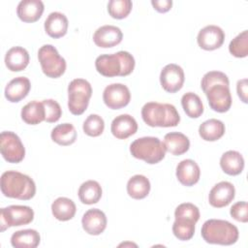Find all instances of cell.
Here are the masks:
<instances>
[{
  "instance_id": "cell-1",
  "label": "cell",
  "mask_w": 248,
  "mask_h": 248,
  "mask_svg": "<svg viewBox=\"0 0 248 248\" xmlns=\"http://www.w3.org/2000/svg\"><path fill=\"white\" fill-rule=\"evenodd\" d=\"M0 186L2 194L12 199L28 201L36 194L34 180L30 176L16 170H7L3 172Z\"/></svg>"
},
{
  "instance_id": "cell-2",
  "label": "cell",
  "mask_w": 248,
  "mask_h": 248,
  "mask_svg": "<svg viewBox=\"0 0 248 248\" xmlns=\"http://www.w3.org/2000/svg\"><path fill=\"white\" fill-rule=\"evenodd\" d=\"M134 56L124 50L111 54H101L95 60V67L104 77H125L130 75L135 68Z\"/></svg>"
},
{
  "instance_id": "cell-3",
  "label": "cell",
  "mask_w": 248,
  "mask_h": 248,
  "mask_svg": "<svg viewBox=\"0 0 248 248\" xmlns=\"http://www.w3.org/2000/svg\"><path fill=\"white\" fill-rule=\"evenodd\" d=\"M141 117L150 127H175L180 115L173 105L148 102L141 108Z\"/></svg>"
},
{
  "instance_id": "cell-4",
  "label": "cell",
  "mask_w": 248,
  "mask_h": 248,
  "mask_svg": "<svg viewBox=\"0 0 248 248\" xmlns=\"http://www.w3.org/2000/svg\"><path fill=\"white\" fill-rule=\"evenodd\" d=\"M201 234L207 243L232 245L237 241L239 232L238 229L229 221L209 219L203 223Z\"/></svg>"
},
{
  "instance_id": "cell-5",
  "label": "cell",
  "mask_w": 248,
  "mask_h": 248,
  "mask_svg": "<svg viewBox=\"0 0 248 248\" xmlns=\"http://www.w3.org/2000/svg\"><path fill=\"white\" fill-rule=\"evenodd\" d=\"M130 152L133 157L153 165L165 158L166 149L164 143L158 138L142 137L131 143Z\"/></svg>"
},
{
  "instance_id": "cell-6",
  "label": "cell",
  "mask_w": 248,
  "mask_h": 248,
  "mask_svg": "<svg viewBox=\"0 0 248 248\" xmlns=\"http://www.w3.org/2000/svg\"><path fill=\"white\" fill-rule=\"evenodd\" d=\"M92 96L91 84L83 78H75L68 85V108L74 115L82 114Z\"/></svg>"
},
{
  "instance_id": "cell-7",
  "label": "cell",
  "mask_w": 248,
  "mask_h": 248,
  "mask_svg": "<svg viewBox=\"0 0 248 248\" xmlns=\"http://www.w3.org/2000/svg\"><path fill=\"white\" fill-rule=\"evenodd\" d=\"M38 59L43 73L52 78L61 77L66 71V60L52 45H44L38 50Z\"/></svg>"
},
{
  "instance_id": "cell-8",
  "label": "cell",
  "mask_w": 248,
  "mask_h": 248,
  "mask_svg": "<svg viewBox=\"0 0 248 248\" xmlns=\"http://www.w3.org/2000/svg\"><path fill=\"white\" fill-rule=\"evenodd\" d=\"M34 219V211L27 205H10L0 210L1 232L11 227H18L31 223Z\"/></svg>"
},
{
  "instance_id": "cell-9",
  "label": "cell",
  "mask_w": 248,
  "mask_h": 248,
  "mask_svg": "<svg viewBox=\"0 0 248 248\" xmlns=\"http://www.w3.org/2000/svg\"><path fill=\"white\" fill-rule=\"evenodd\" d=\"M0 150L3 158L9 163H19L25 156V148L19 137L10 131H4L0 135Z\"/></svg>"
},
{
  "instance_id": "cell-10",
  "label": "cell",
  "mask_w": 248,
  "mask_h": 248,
  "mask_svg": "<svg viewBox=\"0 0 248 248\" xmlns=\"http://www.w3.org/2000/svg\"><path fill=\"white\" fill-rule=\"evenodd\" d=\"M210 108L217 112H226L232 106V95L229 85L217 83L209 86L205 91Z\"/></svg>"
},
{
  "instance_id": "cell-11",
  "label": "cell",
  "mask_w": 248,
  "mask_h": 248,
  "mask_svg": "<svg viewBox=\"0 0 248 248\" xmlns=\"http://www.w3.org/2000/svg\"><path fill=\"white\" fill-rule=\"evenodd\" d=\"M103 100L108 108L119 109L130 103L131 93L125 84L111 83L104 89Z\"/></svg>"
},
{
  "instance_id": "cell-12",
  "label": "cell",
  "mask_w": 248,
  "mask_h": 248,
  "mask_svg": "<svg viewBox=\"0 0 248 248\" xmlns=\"http://www.w3.org/2000/svg\"><path fill=\"white\" fill-rule=\"evenodd\" d=\"M184 80V72L177 64H168L161 71L160 83L163 89L169 93L179 91L183 86Z\"/></svg>"
},
{
  "instance_id": "cell-13",
  "label": "cell",
  "mask_w": 248,
  "mask_h": 248,
  "mask_svg": "<svg viewBox=\"0 0 248 248\" xmlns=\"http://www.w3.org/2000/svg\"><path fill=\"white\" fill-rule=\"evenodd\" d=\"M225 40V32L217 25H206L198 34L197 42L201 48L204 50H214L219 48Z\"/></svg>"
},
{
  "instance_id": "cell-14",
  "label": "cell",
  "mask_w": 248,
  "mask_h": 248,
  "mask_svg": "<svg viewBox=\"0 0 248 248\" xmlns=\"http://www.w3.org/2000/svg\"><path fill=\"white\" fill-rule=\"evenodd\" d=\"M235 196V189L232 183L221 181L215 184L209 192L208 202L216 208L225 207L230 204Z\"/></svg>"
},
{
  "instance_id": "cell-15",
  "label": "cell",
  "mask_w": 248,
  "mask_h": 248,
  "mask_svg": "<svg viewBox=\"0 0 248 248\" xmlns=\"http://www.w3.org/2000/svg\"><path fill=\"white\" fill-rule=\"evenodd\" d=\"M122 39L123 34L121 29L114 25H103L99 27L93 35L95 45L103 48L112 47L120 44Z\"/></svg>"
},
{
  "instance_id": "cell-16",
  "label": "cell",
  "mask_w": 248,
  "mask_h": 248,
  "mask_svg": "<svg viewBox=\"0 0 248 248\" xmlns=\"http://www.w3.org/2000/svg\"><path fill=\"white\" fill-rule=\"evenodd\" d=\"M107 223L106 214L98 208L88 209L81 219L83 230L91 235L101 234L106 230Z\"/></svg>"
},
{
  "instance_id": "cell-17",
  "label": "cell",
  "mask_w": 248,
  "mask_h": 248,
  "mask_svg": "<svg viewBox=\"0 0 248 248\" xmlns=\"http://www.w3.org/2000/svg\"><path fill=\"white\" fill-rule=\"evenodd\" d=\"M201 176V170L199 165L192 159H185L178 163L176 167V177L178 181L184 186H193Z\"/></svg>"
},
{
  "instance_id": "cell-18",
  "label": "cell",
  "mask_w": 248,
  "mask_h": 248,
  "mask_svg": "<svg viewBox=\"0 0 248 248\" xmlns=\"http://www.w3.org/2000/svg\"><path fill=\"white\" fill-rule=\"evenodd\" d=\"M111 134L118 140H125L138 131V123L130 114H120L116 116L110 125Z\"/></svg>"
},
{
  "instance_id": "cell-19",
  "label": "cell",
  "mask_w": 248,
  "mask_h": 248,
  "mask_svg": "<svg viewBox=\"0 0 248 248\" xmlns=\"http://www.w3.org/2000/svg\"><path fill=\"white\" fill-rule=\"evenodd\" d=\"M31 88L30 80L25 77L13 78L5 87V97L11 103H17L24 99Z\"/></svg>"
},
{
  "instance_id": "cell-20",
  "label": "cell",
  "mask_w": 248,
  "mask_h": 248,
  "mask_svg": "<svg viewBox=\"0 0 248 248\" xmlns=\"http://www.w3.org/2000/svg\"><path fill=\"white\" fill-rule=\"evenodd\" d=\"M44 9L41 0H21L16 7V15L24 22H35L42 16Z\"/></svg>"
},
{
  "instance_id": "cell-21",
  "label": "cell",
  "mask_w": 248,
  "mask_h": 248,
  "mask_svg": "<svg viewBox=\"0 0 248 248\" xmlns=\"http://www.w3.org/2000/svg\"><path fill=\"white\" fill-rule=\"evenodd\" d=\"M68 18L60 12L50 13L45 20V30L48 36L58 39L66 35L68 30Z\"/></svg>"
},
{
  "instance_id": "cell-22",
  "label": "cell",
  "mask_w": 248,
  "mask_h": 248,
  "mask_svg": "<svg viewBox=\"0 0 248 248\" xmlns=\"http://www.w3.org/2000/svg\"><path fill=\"white\" fill-rule=\"evenodd\" d=\"M28 63L29 53L22 46H13L6 52L5 64L12 72H20L24 70Z\"/></svg>"
},
{
  "instance_id": "cell-23",
  "label": "cell",
  "mask_w": 248,
  "mask_h": 248,
  "mask_svg": "<svg viewBox=\"0 0 248 248\" xmlns=\"http://www.w3.org/2000/svg\"><path fill=\"white\" fill-rule=\"evenodd\" d=\"M163 143L166 151L175 156L186 153L190 147L189 139L179 132H170L166 134Z\"/></svg>"
},
{
  "instance_id": "cell-24",
  "label": "cell",
  "mask_w": 248,
  "mask_h": 248,
  "mask_svg": "<svg viewBox=\"0 0 248 248\" xmlns=\"http://www.w3.org/2000/svg\"><path fill=\"white\" fill-rule=\"evenodd\" d=\"M220 166L225 173L229 175H238L244 169L243 156L238 151L229 150L221 156Z\"/></svg>"
},
{
  "instance_id": "cell-25",
  "label": "cell",
  "mask_w": 248,
  "mask_h": 248,
  "mask_svg": "<svg viewBox=\"0 0 248 248\" xmlns=\"http://www.w3.org/2000/svg\"><path fill=\"white\" fill-rule=\"evenodd\" d=\"M40 241V233L32 229L16 231L11 236V244L15 248H35Z\"/></svg>"
},
{
  "instance_id": "cell-26",
  "label": "cell",
  "mask_w": 248,
  "mask_h": 248,
  "mask_svg": "<svg viewBox=\"0 0 248 248\" xmlns=\"http://www.w3.org/2000/svg\"><path fill=\"white\" fill-rule=\"evenodd\" d=\"M225 130V124L221 120L211 118L200 125L199 135L203 140L215 141L224 136Z\"/></svg>"
},
{
  "instance_id": "cell-27",
  "label": "cell",
  "mask_w": 248,
  "mask_h": 248,
  "mask_svg": "<svg viewBox=\"0 0 248 248\" xmlns=\"http://www.w3.org/2000/svg\"><path fill=\"white\" fill-rule=\"evenodd\" d=\"M77 211L75 202L66 197L57 198L51 204V212L54 218L59 221L71 220Z\"/></svg>"
},
{
  "instance_id": "cell-28",
  "label": "cell",
  "mask_w": 248,
  "mask_h": 248,
  "mask_svg": "<svg viewBox=\"0 0 248 248\" xmlns=\"http://www.w3.org/2000/svg\"><path fill=\"white\" fill-rule=\"evenodd\" d=\"M20 115L21 119L29 125H37L42 121H45L46 111L43 102H29L22 108Z\"/></svg>"
},
{
  "instance_id": "cell-29",
  "label": "cell",
  "mask_w": 248,
  "mask_h": 248,
  "mask_svg": "<svg viewBox=\"0 0 248 248\" xmlns=\"http://www.w3.org/2000/svg\"><path fill=\"white\" fill-rule=\"evenodd\" d=\"M150 191V182L148 178L142 174L132 176L127 182V193L135 200L144 199Z\"/></svg>"
},
{
  "instance_id": "cell-30",
  "label": "cell",
  "mask_w": 248,
  "mask_h": 248,
  "mask_svg": "<svg viewBox=\"0 0 248 248\" xmlns=\"http://www.w3.org/2000/svg\"><path fill=\"white\" fill-rule=\"evenodd\" d=\"M51 140L59 145L67 146L73 144L77 140V131L73 124L62 123L55 126L50 134Z\"/></svg>"
},
{
  "instance_id": "cell-31",
  "label": "cell",
  "mask_w": 248,
  "mask_h": 248,
  "mask_svg": "<svg viewBox=\"0 0 248 248\" xmlns=\"http://www.w3.org/2000/svg\"><path fill=\"white\" fill-rule=\"evenodd\" d=\"M78 195L84 204L97 203L102 197V187L95 180H87L79 186Z\"/></svg>"
},
{
  "instance_id": "cell-32",
  "label": "cell",
  "mask_w": 248,
  "mask_h": 248,
  "mask_svg": "<svg viewBox=\"0 0 248 248\" xmlns=\"http://www.w3.org/2000/svg\"><path fill=\"white\" fill-rule=\"evenodd\" d=\"M181 105L185 113L190 118H198L203 113L202 102L196 93H185L181 98Z\"/></svg>"
},
{
  "instance_id": "cell-33",
  "label": "cell",
  "mask_w": 248,
  "mask_h": 248,
  "mask_svg": "<svg viewBox=\"0 0 248 248\" xmlns=\"http://www.w3.org/2000/svg\"><path fill=\"white\" fill-rule=\"evenodd\" d=\"M196 222L188 219H175L172 225V232L179 240H190L195 233Z\"/></svg>"
},
{
  "instance_id": "cell-34",
  "label": "cell",
  "mask_w": 248,
  "mask_h": 248,
  "mask_svg": "<svg viewBox=\"0 0 248 248\" xmlns=\"http://www.w3.org/2000/svg\"><path fill=\"white\" fill-rule=\"evenodd\" d=\"M231 54L237 58H243L248 55V32L247 30L239 33L232 39L229 45Z\"/></svg>"
},
{
  "instance_id": "cell-35",
  "label": "cell",
  "mask_w": 248,
  "mask_h": 248,
  "mask_svg": "<svg viewBox=\"0 0 248 248\" xmlns=\"http://www.w3.org/2000/svg\"><path fill=\"white\" fill-rule=\"evenodd\" d=\"M132 7L131 0H110L108 3V12L111 17L122 19L130 14Z\"/></svg>"
},
{
  "instance_id": "cell-36",
  "label": "cell",
  "mask_w": 248,
  "mask_h": 248,
  "mask_svg": "<svg viewBox=\"0 0 248 248\" xmlns=\"http://www.w3.org/2000/svg\"><path fill=\"white\" fill-rule=\"evenodd\" d=\"M83 132L90 137H98L102 135L105 129L104 119L98 114H90L84 120L82 125Z\"/></svg>"
},
{
  "instance_id": "cell-37",
  "label": "cell",
  "mask_w": 248,
  "mask_h": 248,
  "mask_svg": "<svg viewBox=\"0 0 248 248\" xmlns=\"http://www.w3.org/2000/svg\"><path fill=\"white\" fill-rule=\"evenodd\" d=\"M174 218L175 219H188L194 222H198L200 219V210L199 208L191 203V202H184L179 204L174 211Z\"/></svg>"
},
{
  "instance_id": "cell-38",
  "label": "cell",
  "mask_w": 248,
  "mask_h": 248,
  "mask_svg": "<svg viewBox=\"0 0 248 248\" xmlns=\"http://www.w3.org/2000/svg\"><path fill=\"white\" fill-rule=\"evenodd\" d=\"M217 83H223V84L229 85L230 84L229 78L223 72L210 71V72H207L206 74H204V76L202 77V82H201V87H202V91L204 92L209 86H211L213 84H217Z\"/></svg>"
},
{
  "instance_id": "cell-39",
  "label": "cell",
  "mask_w": 248,
  "mask_h": 248,
  "mask_svg": "<svg viewBox=\"0 0 248 248\" xmlns=\"http://www.w3.org/2000/svg\"><path fill=\"white\" fill-rule=\"evenodd\" d=\"M43 102L46 111V118L45 121L48 123H54L58 121L62 115V109L60 105L52 99H46Z\"/></svg>"
},
{
  "instance_id": "cell-40",
  "label": "cell",
  "mask_w": 248,
  "mask_h": 248,
  "mask_svg": "<svg viewBox=\"0 0 248 248\" xmlns=\"http://www.w3.org/2000/svg\"><path fill=\"white\" fill-rule=\"evenodd\" d=\"M230 214L231 216L241 223H247L248 222V205L247 202L242 201V202H237L230 209Z\"/></svg>"
},
{
  "instance_id": "cell-41",
  "label": "cell",
  "mask_w": 248,
  "mask_h": 248,
  "mask_svg": "<svg viewBox=\"0 0 248 248\" xmlns=\"http://www.w3.org/2000/svg\"><path fill=\"white\" fill-rule=\"evenodd\" d=\"M248 80L247 78H242V79H239L236 83V91H237V95L238 97L240 98V100L243 102V103H247L248 101V97H247V94H248V84H247Z\"/></svg>"
},
{
  "instance_id": "cell-42",
  "label": "cell",
  "mask_w": 248,
  "mask_h": 248,
  "mask_svg": "<svg viewBox=\"0 0 248 248\" xmlns=\"http://www.w3.org/2000/svg\"><path fill=\"white\" fill-rule=\"evenodd\" d=\"M151 4L157 12L166 13L170 10L172 6V1L171 0H152Z\"/></svg>"
},
{
  "instance_id": "cell-43",
  "label": "cell",
  "mask_w": 248,
  "mask_h": 248,
  "mask_svg": "<svg viewBox=\"0 0 248 248\" xmlns=\"http://www.w3.org/2000/svg\"><path fill=\"white\" fill-rule=\"evenodd\" d=\"M126 245H132V246H137V244H134V243H122V244H120L119 246H126Z\"/></svg>"
}]
</instances>
